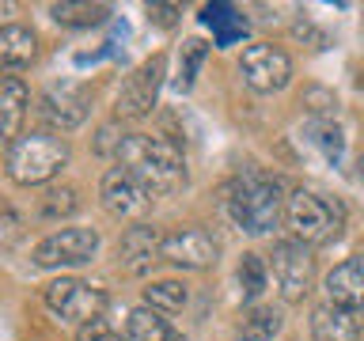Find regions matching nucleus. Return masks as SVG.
I'll use <instances>...</instances> for the list:
<instances>
[{"label":"nucleus","instance_id":"nucleus-21","mask_svg":"<svg viewBox=\"0 0 364 341\" xmlns=\"http://www.w3.org/2000/svg\"><path fill=\"white\" fill-rule=\"evenodd\" d=\"M107 16H110L107 4H87V0H61V4H50V19L57 27H73V31L99 27V23H107Z\"/></svg>","mask_w":364,"mask_h":341},{"label":"nucleus","instance_id":"nucleus-20","mask_svg":"<svg viewBox=\"0 0 364 341\" xmlns=\"http://www.w3.org/2000/svg\"><path fill=\"white\" fill-rule=\"evenodd\" d=\"M284 326V315L277 311V307H250V311H243V318H239L235 326V341H273L281 334Z\"/></svg>","mask_w":364,"mask_h":341},{"label":"nucleus","instance_id":"nucleus-2","mask_svg":"<svg viewBox=\"0 0 364 341\" xmlns=\"http://www.w3.org/2000/svg\"><path fill=\"white\" fill-rule=\"evenodd\" d=\"M114 159H118V167L141 178L152 190V197H167L186 186V156L175 141L159 133H125Z\"/></svg>","mask_w":364,"mask_h":341},{"label":"nucleus","instance_id":"nucleus-15","mask_svg":"<svg viewBox=\"0 0 364 341\" xmlns=\"http://www.w3.org/2000/svg\"><path fill=\"white\" fill-rule=\"evenodd\" d=\"M31 110V87L19 76H0V148H8L23 136V121Z\"/></svg>","mask_w":364,"mask_h":341},{"label":"nucleus","instance_id":"nucleus-19","mask_svg":"<svg viewBox=\"0 0 364 341\" xmlns=\"http://www.w3.org/2000/svg\"><path fill=\"white\" fill-rule=\"evenodd\" d=\"M122 337L125 341H186V337H182V330H175V326H171V318L152 311V307H136V311H129Z\"/></svg>","mask_w":364,"mask_h":341},{"label":"nucleus","instance_id":"nucleus-26","mask_svg":"<svg viewBox=\"0 0 364 341\" xmlns=\"http://www.w3.org/2000/svg\"><path fill=\"white\" fill-rule=\"evenodd\" d=\"M307 133H311V141L323 148V156L330 159V163H338L341 159V129L334 118H311V125H307Z\"/></svg>","mask_w":364,"mask_h":341},{"label":"nucleus","instance_id":"nucleus-7","mask_svg":"<svg viewBox=\"0 0 364 341\" xmlns=\"http://www.w3.org/2000/svg\"><path fill=\"white\" fill-rule=\"evenodd\" d=\"M46 307L57 318H65V323L87 326L107 311V292L80 277H57L53 284H46Z\"/></svg>","mask_w":364,"mask_h":341},{"label":"nucleus","instance_id":"nucleus-24","mask_svg":"<svg viewBox=\"0 0 364 341\" xmlns=\"http://www.w3.org/2000/svg\"><path fill=\"white\" fill-rule=\"evenodd\" d=\"M186 303H190V288L182 281H175V277L152 281L144 288V307H152V311H159V315H175Z\"/></svg>","mask_w":364,"mask_h":341},{"label":"nucleus","instance_id":"nucleus-8","mask_svg":"<svg viewBox=\"0 0 364 341\" xmlns=\"http://www.w3.org/2000/svg\"><path fill=\"white\" fill-rule=\"evenodd\" d=\"M269 273H273V284H277L281 300L284 303H300L315 284V258H311V247L296 243V239H281L273 243V254H269Z\"/></svg>","mask_w":364,"mask_h":341},{"label":"nucleus","instance_id":"nucleus-14","mask_svg":"<svg viewBox=\"0 0 364 341\" xmlns=\"http://www.w3.org/2000/svg\"><path fill=\"white\" fill-rule=\"evenodd\" d=\"M323 292H326L330 303L346 307V311H353L364 323V250L349 254L341 266H334L326 273Z\"/></svg>","mask_w":364,"mask_h":341},{"label":"nucleus","instance_id":"nucleus-6","mask_svg":"<svg viewBox=\"0 0 364 341\" xmlns=\"http://www.w3.org/2000/svg\"><path fill=\"white\" fill-rule=\"evenodd\" d=\"M91 114V87L76 80H53L38 95V118L50 133H76Z\"/></svg>","mask_w":364,"mask_h":341},{"label":"nucleus","instance_id":"nucleus-16","mask_svg":"<svg viewBox=\"0 0 364 341\" xmlns=\"http://www.w3.org/2000/svg\"><path fill=\"white\" fill-rule=\"evenodd\" d=\"M364 323L338 303H318L311 311V337L315 341H360Z\"/></svg>","mask_w":364,"mask_h":341},{"label":"nucleus","instance_id":"nucleus-11","mask_svg":"<svg viewBox=\"0 0 364 341\" xmlns=\"http://www.w3.org/2000/svg\"><path fill=\"white\" fill-rule=\"evenodd\" d=\"M99 201L114 220H136L141 224V216L152 209L156 197H152V190H148L136 175H129L125 167H110L99 182Z\"/></svg>","mask_w":364,"mask_h":341},{"label":"nucleus","instance_id":"nucleus-23","mask_svg":"<svg viewBox=\"0 0 364 341\" xmlns=\"http://www.w3.org/2000/svg\"><path fill=\"white\" fill-rule=\"evenodd\" d=\"M235 281H239L243 303H258L262 292H266V284H269V261L258 258V254H243L235 266Z\"/></svg>","mask_w":364,"mask_h":341},{"label":"nucleus","instance_id":"nucleus-3","mask_svg":"<svg viewBox=\"0 0 364 341\" xmlns=\"http://www.w3.org/2000/svg\"><path fill=\"white\" fill-rule=\"evenodd\" d=\"M68 167V141L50 129H31L4 152V175L23 190L50 186Z\"/></svg>","mask_w":364,"mask_h":341},{"label":"nucleus","instance_id":"nucleus-1","mask_svg":"<svg viewBox=\"0 0 364 341\" xmlns=\"http://www.w3.org/2000/svg\"><path fill=\"white\" fill-rule=\"evenodd\" d=\"M224 212L239 232L247 235H269L277 220L284 216V186L277 175L262 167H243L239 175H232L220 190Z\"/></svg>","mask_w":364,"mask_h":341},{"label":"nucleus","instance_id":"nucleus-17","mask_svg":"<svg viewBox=\"0 0 364 341\" xmlns=\"http://www.w3.org/2000/svg\"><path fill=\"white\" fill-rule=\"evenodd\" d=\"M38 57V38H34L31 27L23 23H4L0 27V72L11 76V72H23V68L34 65Z\"/></svg>","mask_w":364,"mask_h":341},{"label":"nucleus","instance_id":"nucleus-13","mask_svg":"<svg viewBox=\"0 0 364 341\" xmlns=\"http://www.w3.org/2000/svg\"><path fill=\"white\" fill-rule=\"evenodd\" d=\"M156 261H164V232L144 220L125 227L118 239V266L125 273H133V277H144Z\"/></svg>","mask_w":364,"mask_h":341},{"label":"nucleus","instance_id":"nucleus-22","mask_svg":"<svg viewBox=\"0 0 364 341\" xmlns=\"http://www.w3.org/2000/svg\"><path fill=\"white\" fill-rule=\"evenodd\" d=\"M38 220H50V224H61L68 216L80 212V190L76 186H46L38 193V205H34Z\"/></svg>","mask_w":364,"mask_h":341},{"label":"nucleus","instance_id":"nucleus-27","mask_svg":"<svg viewBox=\"0 0 364 341\" xmlns=\"http://www.w3.org/2000/svg\"><path fill=\"white\" fill-rule=\"evenodd\" d=\"M23 235H27L23 216L11 209L8 201H0V254H11V250H16V243H23Z\"/></svg>","mask_w":364,"mask_h":341},{"label":"nucleus","instance_id":"nucleus-31","mask_svg":"<svg viewBox=\"0 0 364 341\" xmlns=\"http://www.w3.org/2000/svg\"><path fill=\"white\" fill-rule=\"evenodd\" d=\"M360 178H364V156H360Z\"/></svg>","mask_w":364,"mask_h":341},{"label":"nucleus","instance_id":"nucleus-25","mask_svg":"<svg viewBox=\"0 0 364 341\" xmlns=\"http://www.w3.org/2000/svg\"><path fill=\"white\" fill-rule=\"evenodd\" d=\"M205 57H209V45H205L201 38H186V42L178 45V80H175L178 91H190L193 87V80H198Z\"/></svg>","mask_w":364,"mask_h":341},{"label":"nucleus","instance_id":"nucleus-12","mask_svg":"<svg viewBox=\"0 0 364 341\" xmlns=\"http://www.w3.org/2000/svg\"><path fill=\"white\" fill-rule=\"evenodd\" d=\"M216 258H220V239L209 227L186 224L164 235V261H171L175 269L201 273V269H213Z\"/></svg>","mask_w":364,"mask_h":341},{"label":"nucleus","instance_id":"nucleus-4","mask_svg":"<svg viewBox=\"0 0 364 341\" xmlns=\"http://www.w3.org/2000/svg\"><path fill=\"white\" fill-rule=\"evenodd\" d=\"M284 227L296 243L311 250L326 247L341 235V209L315 190H292L289 201H284Z\"/></svg>","mask_w":364,"mask_h":341},{"label":"nucleus","instance_id":"nucleus-5","mask_svg":"<svg viewBox=\"0 0 364 341\" xmlns=\"http://www.w3.org/2000/svg\"><path fill=\"white\" fill-rule=\"evenodd\" d=\"M102 239L95 227H57L46 239H38L31 250V261L38 269H73V266H87L99 254Z\"/></svg>","mask_w":364,"mask_h":341},{"label":"nucleus","instance_id":"nucleus-28","mask_svg":"<svg viewBox=\"0 0 364 341\" xmlns=\"http://www.w3.org/2000/svg\"><path fill=\"white\" fill-rule=\"evenodd\" d=\"M122 141H125L122 125H118V121H107V125L95 133V152H99V156H118Z\"/></svg>","mask_w":364,"mask_h":341},{"label":"nucleus","instance_id":"nucleus-10","mask_svg":"<svg viewBox=\"0 0 364 341\" xmlns=\"http://www.w3.org/2000/svg\"><path fill=\"white\" fill-rule=\"evenodd\" d=\"M164 76H167V57L156 53L141 61L133 68L129 76H125V84L118 91V102H114V110H118V118H144V114H152L156 99H159V87H164Z\"/></svg>","mask_w":364,"mask_h":341},{"label":"nucleus","instance_id":"nucleus-30","mask_svg":"<svg viewBox=\"0 0 364 341\" xmlns=\"http://www.w3.org/2000/svg\"><path fill=\"white\" fill-rule=\"evenodd\" d=\"M178 16H182V8H178V4H148V19H152L156 27H164V31L175 27Z\"/></svg>","mask_w":364,"mask_h":341},{"label":"nucleus","instance_id":"nucleus-18","mask_svg":"<svg viewBox=\"0 0 364 341\" xmlns=\"http://www.w3.org/2000/svg\"><path fill=\"white\" fill-rule=\"evenodd\" d=\"M201 23L213 31L216 45H235V42H243L250 34V19L235 4H205L201 8Z\"/></svg>","mask_w":364,"mask_h":341},{"label":"nucleus","instance_id":"nucleus-9","mask_svg":"<svg viewBox=\"0 0 364 341\" xmlns=\"http://www.w3.org/2000/svg\"><path fill=\"white\" fill-rule=\"evenodd\" d=\"M239 76L250 91L258 95H273L292 84V57L273 42H255L239 57Z\"/></svg>","mask_w":364,"mask_h":341},{"label":"nucleus","instance_id":"nucleus-29","mask_svg":"<svg viewBox=\"0 0 364 341\" xmlns=\"http://www.w3.org/2000/svg\"><path fill=\"white\" fill-rule=\"evenodd\" d=\"M76 341H125V337L114 334V330L107 326V318H95V323H87V326L76 330Z\"/></svg>","mask_w":364,"mask_h":341}]
</instances>
